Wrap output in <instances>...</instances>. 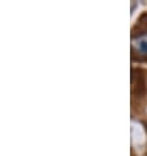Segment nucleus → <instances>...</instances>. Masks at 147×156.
<instances>
[{
  "instance_id": "1",
  "label": "nucleus",
  "mask_w": 147,
  "mask_h": 156,
  "mask_svg": "<svg viewBox=\"0 0 147 156\" xmlns=\"http://www.w3.org/2000/svg\"><path fill=\"white\" fill-rule=\"evenodd\" d=\"M131 50L133 54L139 58H147V32L135 34L131 40Z\"/></svg>"
}]
</instances>
